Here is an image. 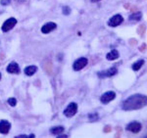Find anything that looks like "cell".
<instances>
[{
	"label": "cell",
	"mask_w": 147,
	"mask_h": 138,
	"mask_svg": "<svg viewBox=\"0 0 147 138\" xmlns=\"http://www.w3.org/2000/svg\"><path fill=\"white\" fill-rule=\"evenodd\" d=\"M147 105V96L141 94H134L129 97L123 103V109L125 111H132L141 109Z\"/></svg>",
	"instance_id": "obj_1"
},
{
	"label": "cell",
	"mask_w": 147,
	"mask_h": 138,
	"mask_svg": "<svg viewBox=\"0 0 147 138\" xmlns=\"http://www.w3.org/2000/svg\"><path fill=\"white\" fill-rule=\"evenodd\" d=\"M77 111H78V105L76 103H71L70 105L67 107L65 111H64V115L68 118H72L77 114Z\"/></svg>",
	"instance_id": "obj_2"
},
{
	"label": "cell",
	"mask_w": 147,
	"mask_h": 138,
	"mask_svg": "<svg viewBox=\"0 0 147 138\" xmlns=\"http://www.w3.org/2000/svg\"><path fill=\"white\" fill-rule=\"evenodd\" d=\"M16 24H17V20H16L15 18L8 19V20L3 24V26H2V32H8V30H12V28L15 27Z\"/></svg>",
	"instance_id": "obj_3"
},
{
	"label": "cell",
	"mask_w": 147,
	"mask_h": 138,
	"mask_svg": "<svg viewBox=\"0 0 147 138\" xmlns=\"http://www.w3.org/2000/svg\"><path fill=\"white\" fill-rule=\"evenodd\" d=\"M117 73H118L117 68L113 67V68L109 69L108 71H103V72H99L98 73H97V75H98V77H100V78H105V77H113V75H115Z\"/></svg>",
	"instance_id": "obj_4"
},
{
	"label": "cell",
	"mask_w": 147,
	"mask_h": 138,
	"mask_svg": "<svg viewBox=\"0 0 147 138\" xmlns=\"http://www.w3.org/2000/svg\"><path fill=\"white\" fill-rule=\"evenodd\" d=\"M87 59L86 58H80L74 63V70L75 71H80L82 69H84L85 66L87 65Z\"/></svg>",
	"instance_id": "obj_5"
},
{
	"label": "cell",
	"mask_w": 147,
	"mask_h": 138,
	"mask_svg": "<svg viewBox=\"0 0 147 138\" xmlns=\"http://www.w3.org/2000/svg\"><path fill=\"white\" fill-rule=\"evenodd\" d=\"M115 97H116L115 92L109 91V92H106V93H104L103 95H102L100 100H101V102L103 104H108L109 102H111L112 100L115 99Z\"/></svg>",
	"instance_id": "obj_6"
},
{
	"label": "cell",
	"mask_w": 147,
	"mask_h": 138,
	"mask_svg": "<svg viewBox=\"0 0 147 138\" xmlns=\"http://www.w3.org/2000/svg\"><path fill=\"white\" fill-rule=\"evenodd\" d=\"M123 20H124V19H123V17L121 15H115L109 20L108 25L110 26V27H117V26H119L123 23Z\"/></svg>",
	"instance_id": "obj_7"
},
{
	"label": "cell",
	"mask_w": 147,
	"mask_h": 138,
	"mask_svg": "<svg viewBox=\"0 0 147 138\" xmlns=\"http://www.w3.org/2000/svg\"><path fill=\"white\" fill-rule=\"evenodd\" d=\"M140 129H141V125L137 122L130 123L129 125H127V130L131 131L134 133H138L139 131H140Z\"/></svg>",
	"instance_id": "obj_8"
},
{
	"label": "cell",
	"mask_w": 147,
	"mask_h": 138,
	"mask_svg": "<svg viewBox=\"0 0 147 138\" xmlns=\"http://www.w3.org/2000/svg\"><path fill=\"white\" fill-rule=\"evenodd\" d=\"M11 128V123L7 120H1L0 122V133L7 134Z\"/></svg>",
	"instance_id": "obj_9"
},
{
	"label": "cell",
	"mask_w": 147,
	"mask_h": 138,
	"mask_svg": "<svg viewBox=\"0 0 147 138\" xmlns=\"http://www.w3.org/2000/svg\"><path fill=\"white\" fill-rule=\"evenodd\" d=\"M56 28H57V26L55 23H52V22L47 23L46 25H44L43 27L41 28V32L43 33H49V32H51L52 30H55Z\"/></svg>",
	"instance_id": "obj_10"
},
{
	"label": "cell",
	"mask_w": 147,
	"mask_h": 138,
	"mask_svg": "<svg viewBox=\"0 0 147 138\" xmlns=\"http://www.w3.org/2000/svg\"><path fill=\"white\" fill-rule=\"evenodd\" d=\"M7 72L10 73H20V68H19L18 64L16 63H11L9 64L8 67H7Z\"/></svg>",
	"instance_id": "obj_11"
},
{
	"label": "cell",
	"mask_w": 147,
	"mask_h": 138,
	"mask_svg": "<svg viewBox=\"0 0 147 138\" xmlns=\"http://www.w3.org/2000/svg\"><path fill=\"white\" fill-rule=\"evenodd\" d=\"M119 56H120V54L117 50H112L110 53H108L107 55H106V58H107V60L109 61H113L119 58Z\"/></svg>",
	"instance_id": "obj_12"
},
{
	"label": "cell",
	"mask_w": 147,
	"mask_h": 138,
	"mask_svg": "<svg viewBox=\"0 0 147 138\" xmlns=\"http://www.w3.org/2000/svg\"><path fill=\"white\" fill-rule=\"evenodd\" d=\"M37 71V68L35 66H28V68L25 69V73L28 77H32L34 73Z\"/></svg>",
	"instance_id": "obj_13"
},
{
	"label": "cell",
	"mask_w": 147,
	"mask_h": 138,
	"mask_svg": "<svg viewBox=\"0 0 147 138\" xmlns=\"http://www.w3.org/2000/svg\"><path fill=\"white\" fill-rule=\"evenodd\" d=\"M50 132L52 134L54 135H59L61 134L62 132H64V127H52Z\"/></svg>",
	"instance_id": "obj_14"
},
{
	"label": "cell",
	"mask_w": 147,
	"mask_h": 138,
	"mask_svg": "<svg viewBox=\"0 0 147 138\" xmlns=\"http://www.w3.org/2000/svg\"><path fill=\"white\" fill-rule=\"evenodd\" d=\"M141 17H142L141 12H134V14H131V15L129 17V19L131 21H139L141 19Z\"/></svg>",
	"instance_id": "obj_15"
},
{
	"label": "cell",
	"mask_w": 147,
	"mask_h": 138,
	"mask_svg": "<svg viewBox=\"0 0 147 138\" xmlns=\"http://www.w3.org/2000/svg\"><path fill=\"white\" fill-rule=\"evenodd\" d=\"M143 64H144V60H139V61L136 62V63L132 65V70H134V71H138L139 69L143 66Z\"/></svg>",
	"instance_id": "obj_16"
},
{
	"label": "cell",
	"mask_w": 147,
	"mask_h": 138,
	"mask_svg": "<svg viewBox=\"0 0 147 138\" xmlns=\"http://www.w3.org/2000/svg\"><path fill=\"white\" fill-rule=\"evenodd\" d=\"M145 30H146V26L141 25L140 27H138V28H137V33H138L139 35H143V33Z\"/></svg>",
	"instance_id": "obj_17"
},
{
	"label": "cell",
	"mask_w": 147,
	"mask_h": 138,
	"mask_svg": "<svg viewBox=\"0 0 147 138\" xmlns=\"http://www.w3.org/2000/svg\"><path fill=\"white\" fill-rule=\"evenodd\" d=\"M8 104L12 107H15L16 104H17V100H16V98H9L8 99Z\"/></svg>",
	"instance_id": "obj_18"
},
{
	"label": "cell",
	"mask_w": 147,
	"mask_h": 138,
	"mask_svg": "<svg viewBox=\"0 0 147 138\" xmlns=\"http://www.w3.org/2000/svg\"><path fill=\"white\" fill-rule=\"evenodd\" d=\"M88 118H89V120H91V122H95V120L98 118V116H97V114H90V115L88 116Z\"/></svg>",
	"instance_id": "obj_19"
},
{
	"label": "cell",
	"mask_w": 147,
	"mask_h": 138,
	"mask_svg": "<svg viewBox=\"0 0 147 138\" xmlns=\"http://www.w3.org/2000/svg\"><path fill=\"white\" fill-rule=\"evenodd\" d=\"M71 12V9L69 8V7H64L63 8V14L64 15H69Z\"/></svg>",
	"instance_id": "obj_20"
},
{
	"label": "cell",
	"mask_w": 147,
	"mask_h": 138,
	"mask_svg": "<svg viewBox=\"0 0 147 138\" xmlns=\"http://www.w3.org/2000/svg\"><path fill=\"white\" fill-rule=\"evenodd\" d=\"M138 49H139V51L142 52V53H143V52H145L146 51V43H143L141 46H139Z\"/></svg>",
	"instance_id": "obj_21"
},
{
	"label": "cell",
	"mask_w": 147,
	"mask_h": 138,
	"mask_svg": "<svg viewBox=\"0 0 147 138\" xmlns=\"http://www.w3.org/2000/svg\"><path fill=\"white\" fill-rule=\"evenodd\" d=\"M111 130H112V128H111L110 125H106L105 127H104V132L105 133H108V132H110Z\"/></svg>",
	"instance_id": "obj_22"
},
{
	"label": "cell",
	"mask_w": 147,
	"mask_h": 138,
	"mask_svg": "<svg viewBox=\"0 0 147 138\" xmlns=\"http://www.w3.org/2000/svg\"><path fill=\"white\" fill-rule=\"evenodd\" d=\"M11 0H1V4L2 5H8V4H10Z\"/></svg>",
	"instance_id": "obj_23"
},
{
	"label": "cell",
	"mask_w": 147,
	"mask_h": 138,
	"mask_svg": "<svg viewBox=\"0 0 147 138\" xmlns=\"http://www.w3.org/2000/svg\"><path fill=\"white\" fill-rule=\"evenodd\" d=\"M129 44L130 45H136V43H137V41H136V39H134V38H132V39H129Z\"/></svg>",
	"instance_id": "obj_24"
},
{
	"label": "cell",
	"mask_w": 147,
	"mask_h": 138,
	"mask_svg": "<svg viewBox=\"0 0 147 138\" xmlns=\"http://www.w3.org/2000/svg\"><path fill=\"white\" fill-rule=\"evenodd\" d=\"M68 136H67V135H60V134H59V137L58 138H67Z\"/></svg>",
	"instance_id": "obj_25"
},
{
	"label": "cell",
	"mask_w": 147,
	"mask_h": 138,
	"mask_svg": "<svg viewBox=\"0 0 147 138\" xmlns=\"http://www.w3.org/2000/svg\"><path fill=\"white\" fill-rule=\"evenodd\" d=\"M92 2H97V1H100V0H91Z\"/></svg>",
	"instance_id": "obj_26"
},
{
	"label": "cell",
	"mask_w": 147,
	"mask_h": 138,
	"mask_svg": "<svg viewBox=\"0 0 147 138\" xmlns=\"http://www.w3.org/2000/svg\"><path fill=\"white\" fill-rule=\"evenodd\" d=\"M0 77H1V73H0Z\"/></svg>",
	"instance_id": "obj_27"
}]
</instances>
